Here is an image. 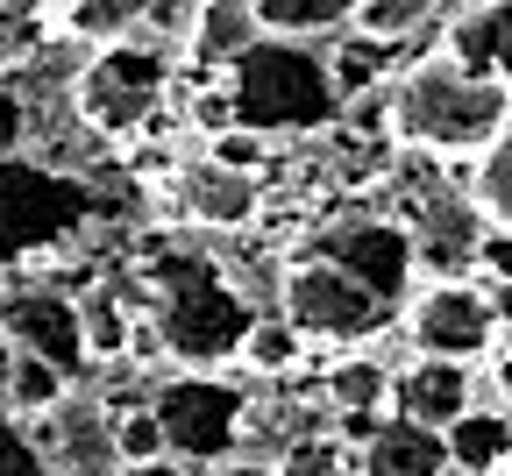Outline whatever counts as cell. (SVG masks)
<instances>
[{
	"instance_id": "9a60e30c",
	"label": "cell",
	"mask_w": 512,
	"mask_h": 476,
	"mask_svg": "<svg viewBox=\"0 0 512 476\" xmlns=\"http://www.w3.org/2000/svg\"><path fill=\"white\" fill-rule=\"evenodd\" d=\"M178 199H185V214L200 228H249L256 214H264V185L242 178V171H221L214 157L178 178Z\"/></svg>"
},
{
	"instance_id": "4316f807",
	"label": "cell",
	"mask_w": 512,
	"mask_h": 476,
	"mask_svg": "<svg viewBox=\"0 0 512 476\" xmlns=\"http://www.w3.org/2000/svg\"><path fill=\"white\" fill-rule=\"evenodd\" d=\"M242 363L249 370H292L299 363V334L285 327V320H264V313H256V327H249V342H242Z\"/></svg>"
},
{
	"instance_id": "f546056e",
	"label": "cell",
	"mask_w": 512,
	"mask_h": 476,
	"mask_svg": "<svg viewBox=\"0 0 512 476\" xmlns=\"http://www.w3.org/2000/svg\"><path fill=\"white\" fill-rule=\"evenodd\" d=\"M214 164L221 171H242V178H256V164H264V143H256V135H221V143H214Z\"/></svg>"
},
{
	"instance_id": "ac0fdd59",
	"label": "cell",
	"mask_w": 512,
	"mask_h": 476,
	"mask_svg": "<svg viewBox=\"0 0 512 476\" xmlns=\"http://www.w3.org/2000/svg\"><path fill=\"white\" fill-rule=\"evenodd\" d=\"M448 441V469H463V476H505L512 469V413H470L441 434Z\"/></svg>"
},
{
	"instance_id": "d6986e66",
	"label": "cell",
	"mask_w": 512,
	"mask_h": 476,
	"mask_svg": "<svg viewBox=\"0 0 512 476\" xmlns=\"http://www.w3.org/2000/svg\"><path fill=\"white\" fill-rule=\"evenodd\" d=\"M256 43H264V29H256V8L249 0H214V8H192V50H200L207 64H242Z\"/></svg>"
},
{
	"instance_id": "ffe728a7",
	"label": "cell",
	"mask_w": 512,
	"mask_h": 476,
	"mask_svg": "<svg viewBox=\"0 0 512 476\" xmlns=\"http://www.w3.org/2000/svg\"><path fill=\"white\" fill-rule=\"evenodd\" d=\"M64 398H72V377L50 370L43 356H22V349H15L8 384H0V413H8V420H50Z\"/></svg>"
},
{
	"instance_id": "e575fe53",
	"label": "cell",
	"mask_w": 512,
	"mask_h": 476,
	"mask_svg": "<svg viewBox=\"0 0 512 476\" xmlns=\"http://www.w3.org/2000/svg\"><path fill=\"white\" fill-rule=\"evenodd\" d=\"M8 363H15V342H8V327H0V384H8Z\"/></svg>"
},
{
	"instance_id": "836d02e7",
	"label": "cell",
	"mask_w": 512,
	"mask_h": 476,
	"mask_svg": "<svg viewBox=\"0 0 512 476\" xmlns=\"http://www.w3.org/2000/svg\"><path fill=\"white\" fill-rule=\"evenodd\" d=\"M498 398H505V413H512V349L498 356Z\"/></svg>"
},
{
	"instance_id": "6da1fadb",
	"label": "cell",
	"mask_w": 512,
	"mask_h": 476,
	"mask_svg": "<svg viewBox=\"0 0 512 476\" xmlns=\"http://www.w3.org/2000/svg\"><path fill=\"white\" fill-rule=\"evenodd\" d=\"M384 121L406 150L420 157H484L498 135L512 128V86L463 72L456 57H420L392 79V100H384Z\"/></svg>"
},
{
	"instance_id": "83f0119b",
	"label": "cell",
	"mask_w": 512,
	"mask_h": 476,
	"mask_svg": "<svg viewBox=\"0 0 512 476\" xmlns=\"http://www.w3.org/2000/svg\"><path fill=\"white\" fill-rule=\"evenodd\" d=\"M271 469L278 476H342V448L328 434H299V441H285V455Z\"/></svg>"
},
{
	"instance_id": "30bf717a",
	"label": "cell",
	"mask_w": 512,
	"mask_h": 476,
	"mask_svg": "<svg viewBox=\"0 0 512 476\" xmlns=\"http://www.w3.org/2000/svg\"><path fill=\"white\" fill-rule=\"evenodd\" d=\"M313 256H328L335 270H349V278L370 299H384V306H399L413 292V242H406L399 221H370V214L363 221H335L313 242Z\"/></svg>"
},
{
	"instance_id": "d6a6232c",
	"label": "cell",
	"mask_w": 512,
	"mask_h": 476,
	"mask_svg": "<svg viewBox=\"0 0 512 476\" xmlns=\"http://www.w3.org/2000/svg\"><path fill=\"white\" fill-rule=\"evenodd\" d=\"M121 476H185V469H178V462L164 455V462H143V469H121Z\"/></svg>"
},
{
	"instance_id": "f1b7e54d",
	"label": "cell",
	"mask_w": 512,
	"mask_h": 476,
	"mask_svg": "<svg viewBox=\"0 0 512 476\" xmlns=\"http://www.w3.org/2000/svg\"><path fill=\"white\" fill-rule=\"evenodd\" d=\"M0 476H50L36 441H29V427H15L8 413H0Z\"/></svg>"
},
{
	"instance_id": "44dd1931",
	"label": "cell",
	"mask_w": 512,
	"mask_h": 476,
	"mask_svg": "<svg viewBox=\"0 0 512 476\" xmlns=\"http://www.w3.org/2000/svg\"><path fill=\"white\" fill-rule=\"evenodd\" d=\"M256 8V29L278 36V43H306V36H328V29H349L356 0H249Z\"/></svg>"
},
{
	"instance_id": "2e32d148",
	"label": "cell",
	"mask_w": 512,
	"mask_h": 476,
	"mask_svg": "<svg viewBox=\"0 0 512 476\" xmlns=\"http://www.w3.org/2000/svg\"><path fill=\"white\" fill-rule=\"evenodd\" d=\"M363 476H448V441L413 420H384L363 441Z\"/></svg>"
},
{
	"instance_id": "484cf974",
	"label": "cell",
	"mask_w": 512,
	"mask_h": 476,
	"mask_svg": "<svg viewBox=\"0 0 512 476\" xmlns=\"http://www.w3.org/2000/svg\"><path fill=\"white\" fill-rule=\"evenodd\" d=\"M114 455H121V469H143V462H164V455H171L150 405H128V413H114Z\"/></svg>"
},
{
	"instance_id": "4dcf8cb0",
	"label": "cell",
	"mask_w": 512,
	"mask_h": 476,
	"mask_svg": "<svg viewBox=\"0 0 512 476\" xmlns=\"http://www.w3.org/2000/svg\"><path fill=\"white\" fill-rule=\"evenodd\" d=\"M22 135H29V107L0 86V164H15V150H22Z\"/></svg>"
},
{
	"instance_id": "7402d4cb",
	"label": "cell",
	"mask_w": 512,
	"mask_h": 476,
	"mask_svg": "<svg viewBox=\"0 0 512 476\" xmlns=\"http://www.w3.org/2000/svg\"><path fill=\"white\" fill-rule=\"evenodd\" d=\"M79 342H86V363H121L128 349H136V320H128L121 292H86L79 299Z\"/></svg>"
},
{
	"instance_id": "ba28073f",
	"label": "cell",
	"mask_w": 512,
	"mask_h": 476,
	"mask_svg": "<svg viewBox=\"0 0 512 476\" xmlns=\"http://www.w3.org/2000/svg\"><path fill=\"white\" fill-rule=\"evenodd\" d=\"M406 334L427 363H477L498 334V313H491V292L477 285H420L406 299Z\"/></svg>"
},
{
	"instance_id": "3957f363",
	"label": "cell",
	"mask_w": 512,
	"mask_h": 476,
	"mask_svg": "<svg viewBox=\"0 0 512 476\" xmlns=\"http://www.w3.org/2000/svg\"><path fill=\"white\" fill-rule=\"evenodd\" d=\"M228 107H235V128L242 135H313L342 114V93L328 79V64H320L306 43H278L264 36L242 64H228Z\"/></svg>"
},
{
	"instance_id": "52a82bcc",
	"label": "cell",
	"mask_w": 512,
	"mask_h": 476,
	"mask_svg": "<svg viewBox=\"0 0 512 476\" xmlns=\"http://www.w3.org/2000/svg\"><path fill=\"white\" fill-rule=\"evenodd\" d=\"M86 221V192L72 178H57L43 164H0V263L43 256Z\"/></svg>"
},
{
	"instance_id": "1f68e13d",
	"label": "cell",
	"mask_w": 512,
	"mask_h": 476,
	"mask_svg": "<svg viewBox=\"0 0 512 476\" xmlns=\"http://www.w3.org/2000/svg\"><path fill=\"white\" fill-rule=\"evenodd\" d=\"M214 476H278V469H264V462H221Z\"/></svg>"
},
{
	"instance_id": "7a4b0ae2",
	"label": "cell",
	"mask_w": 512,
	"mask_h": 476,
	"mask_svg": "<svg viewBox=\"0 0 512 476\" xmlns=\"http://www.w3.org/2000/svg\"><path fill=\"white\" fill-rule=\"evenodd\" d=\"M150 306H157V349H171L178 363L242 356L249 327H256L249 299L228 285V270L192 249L150 256Z\"/></svg>"
},
{
	"instance_id": "cb8c5ba5",
	"label": "cell",
	"mask_w": 512,
	"mask_h": 476,
	"mask_svg": "<svg viewBox=\"0 0 512 476\" xmlns=\"http://www.w3.org/2000/svg\"><path fill=\"white\" fill-rule=\"evenodd\" d=\"M470 207L484 214V228L512 235V128L477 157V171H470Z\"/></svg>"
},
{
	"instance_id": "603a6c76",
	"label": "cell",
	"mask_w": 512,
	"mask_h": 476,
	"mask_svg": "<svg viewBox=\"0 0 512 476\" xmlns=\"http://www.w3.org/2000/svg\"><path fill=\"white\" fill-rule=\"evenodd\" d=\"M50 22L64 36H79V43L114 50V43H128V29L143 22V0H64V8H50Z\"/></svg>"
},
{
	"instance_id": "8fae6325",
	"label": "cell",
	"mask_w": 512,
	"mask_h": 476,
	"mask_svg": "<svg viewBox=\"0 0 512 476\" xmlns=\"http://www.w3.org/2000/svg\"><path fill=\"white\" fill-rule=\"evenodd\" d=\"M50 434L36 441V455H43V469L50 476H121V455H114V413L107 405H93V398H64L57 413L43 420Z\"/></svg>"
},
{
	"instance_id": "d4e9b609",
	"label": "cell",
	"mask_w": 512,
	"mask_h": 476,
	"mask_svg": "<svg viewBox=\"0 0 512 476\" xmlns=\"http://www.w3.org/2000/svg\"><path fill=\"white\" fill-rule=\"evenodd\" d=\"M427 22H441L427 0H356L349 36H363V43H377V50H392L399 36H413V29H427Z\"/></svg>"
},
{
	"instance_id": "5bb4252c",
	"label": "cell",
	"mask_w": 512,
	"mask_h": 476,
	"mask_svg": "<svg viewBox=\"0 0 512 476\" xmlns=\"http://www.w3.org/2000/svg\"><path fill=\"white\" fill-rule=\"evenodd\" d=\"M441 22H448L441 29V57H456L463 72H477V79L512 86V8L484 0V8H448Z\"/></svg>"
},
{
	"instance_id": "8992f818",
	"label": "cell",
	"mask_w": 512,
	"mask_h": 476,
	"mask_svg": "<svg viewBox=\"0 0 512 476\" xmlns=\"http://www.w3.org/2000/svg\"><path fill=\"white\" fill-rule=\"evenodd\" d=\"M150 413H157V427H164L171 462H221V455L242 441V427H249V398H242V384H228V377L192 370V377H164V384L150 391Z\"/></svg>"
},
{
	"instance_id": "9c48e42d",
	"label": "cell",
	"mask_w": 512,
	"mask_h": 476,
	"mask_svg": "<svg viewBox=\"0 0 512 476\" xmlns=\"http://www.w3.org/2000/svg\"><path fill=\"white\" fill-rule=\"evenodd\" d=\"M399 228L413 242V270H434V285H463V270L484 256V214L456 185H427L420 199H406Z\"/></svg>"
},
{
	"instance_id": "e0dca14e",
	"label": "cell",
	"mask_w": 512,
	"mask_h": 476,
	"mask_svg": "<svg viewBox=\"0 0 512 476\" xmlns=\"http://www.w3.org/2000/svg\"><path fill=\"white\" fill-rule=\"evenodd\" d=\"M328 405L349 420V434H377L384 427V405H392V370L384 363H370V356H349V363H335L328 370Z\"/></svg>"
},
{
	"instance_id": "7c38bea8",
	"label": "cell",
	"mask_w": 512,
	"mask_h": 476,
	"mask_svg": "<svg viewBox=\"0 0 512 476\" xmlns=\"http://www.w3.org/2000/svg\"><path fill=\"white\" fill-rule=\"evenodd\" d=\"M0 327H8V342H15L22 356H43V363L64 370V377L86 363L79 299H64V292H15L8 306H0Z\"/></svg>"
},
{
	"instance_id": "4fadbf2b",
	"label": "cell",
	"mask_w": 512,
	"mask_h": 476,
	"mask_svg": "<svg viewBox=\"0 0 512 476\" xmlns=\"http://www.w3.org/2000/svg\"><path fill=\"white\" fill-rule=\"evenodd\" d=\"M463 413H470V370L463 363L413 356L406 370H392V420H413L427 434H448Z\"/></svg>"
},
{
	"instance_id": "5b68a950",
	"label": "cell",
	"mask_w": 512,
	"mask_h": 476,
	"mask_svg": "<svg viewBox=\"0 0 512 476\" xmlns=\"http://www.w3.org/2000/svg\"><path fill=\"white\" fill-rule=\"evenodd\" d=\"M171 93V57L150 50V43H114V50H93L86 72L72 86L79 100V121L93 135H136Z\"/></svg>"
},
{
	"instance_id": "277c9868",
	"label": "cell",
	"mask_w": 512,
	"mask_h": 476,
	"mask_svg": "<svg viewBox=\"0 0 512 476\" xmlns=\"http://www.w3.org/2000/svg\"><path fill=\"white\" fill-rule=\"evenodd\" d=\"M278 320L299 334V342H370V334L392 320V306L370 299L349 270H335L328 256H292L278 278Z\"/></svg>"
}]
</instances>
